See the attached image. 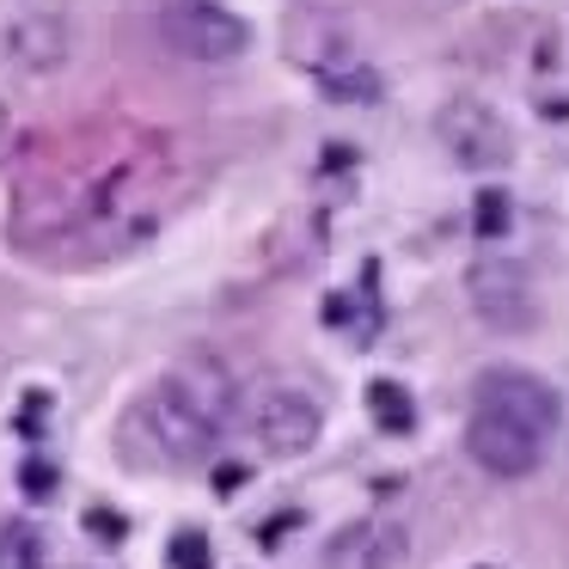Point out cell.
<instances>
[{
  "mask_svg": "<svg viewBox=\"0 0 569 569\" xmlns=\"http://www.w3.org/2000/svg\"><path fill=\"white\" fill-rule=\"evenodd\" d=\"M239 380L221 356H184L129 405L123 447L141 466H197L233 435Z\"/></svg>",
  "mask_w": 569,
  "mask_h": 569,
  "instance_id": "cell-1",
  "label": "cell"
},
{
  "mask_svg": "<svg viewBox=\"0 0 569 569\" xmlns=\"http://www.w3.org/2000/svg\"><path fill=\"white\" fill-rule=\"evenodd\" d=\"M178 190H184V178H166V166H153V160L117 166L111 178H99V184L80 197V209H74L80 246H87L92 258H117V251L148 246L166 227V214H172Z\"/></svg>",
  "mask_w": 569,
  "mask_h": 569,
  "instance_id": "cell-2",
  "label": "cell"
},
{
  "mask_svg": "<svg viewBox=\"0 0 569 569\" xmlns=\"http://www.w3.org/2000/svg\"><path fill=\"white\" fill-rule=\"evenodd\" d=\"M233 435H246L263 459H300L325 435V405L312 386L295 380H263L251 392H239Z\"/></svg>",
  "mask_w": 569,
  "mask_h": 569,
  "instance_id": "cell-3",
  "label": "cell"
},
{
  "mask_svg": "<svg viewBox=\"0 0 569 569\" xmlns=\"http://www.w3.org/2000/svg\"><path fill=\"white\" fill-rule=\"evenodd\" d=\"M160 31H166V43H172L178 56L209 62V68L239 62V56L251 50V26L227 7V0H166Z\"/></svg>",
  "mask_w": 569,
  "mask_h": 569,
  "instance_id": "cell-4",
  "label": "cell"
},
{
  "mask_svg": "<svg viewBox=\"0 0 569 569\" xmlns=\"http://www.w3.org/2000/svg\"><path fill=\"white\" fill-rule=\"evenodd\" d=\"M471 410L520 422L539 441H557V429H563V398H557V386L527 373V368H483L478 386H471Z\"/></svg>",
  "mask_w": 569,
  "mask_h": 569,
  "instance_id": "cell-5",
  "label": "cell"
},
{
  "mask_svg": "<svg viewBox=\"0 0 569 569\" xmlns=\"http://www.w3.org/2000/svg\"><path fill=\"white\" fill-rule=\"evenodd\" d=\"M0 62L26 80H50L74 62V26L56 7H26L0 26Z\"/></svg>",
  "mask_w": 569,
  "mask_h": 569,
  "instance_id": "cell-6",
  "label": "cell"
},
{
  "mask_svg": "<svg viewBox=\"0 0 569 569\" xmlns=\"http://www.w3.org/2000/svg\"><path fill=\"white\" fill-rule=\"evenodd\" d=\"M435 136H441V148L466 172H496L515 153V136H508L502 111H490L483 99H447L441 117H435Z\"/></svg>",
  "mask_w": 569,
  "mask_h": 569,
  "instance_id": "cell-7",
  "label": "cell"
},
{
  "mask_svg": "<svg viewBox=\"0 0 569 569\" xmlns=\"http://www.w3.org/2000/svg\"><path fill=\"white\" fill-rule=\"evenodd\" d=\"M410 557V527L398 515H356L319 551V569H398Z\"/></svg>",
  "mask_w": 569,
  "mask_h": 569,
  "instance_id": "cell-8",
  "label": "cell"
},
{
  "mask_svg": "<svg viewBox=\"0 0 569 569\" xmlns=\"http://www.w3.org/2000/svg\"><path fill=\"white\" fill-rule=\"evenodd\" d=\"M466 453H471V466H483L490 478H532V471L545 466V453H551V441L527 435L520 422H508V417L471 410L466 417Z\"/></svg>",
  "mask_w": 569,
  "mask_h": 569,
  "instance_id": "cell-9",
  "label": "cell"
},
{
  "mask_svg": "<svg viewBox=\"0 0 569 569\" xmlns=\"http://www.w3.org/2000/svg\"><path fill=\"white\" fill-rule=\"evenodd\" d=\"M466 295L490 331H527L532 325V282L515 258H478L466 276Z\"/></svg>",
  "mask_w": 569,
  "mask_h": 569,
  "instance_id": "cell-10",
  "label": "cell"
},
{
  "mask_svg": "<svg viewBox=\"0 0 569 569\" xmlns=\"http://www.w3.org/2000/svg\"><path fill=\"white\" fill-rule=\"evenodd\" d=\"M312 87L331 104H380L386 80H380V68L361 62V56H325V62H312Z\"/></svg>",
  "mask_w": 569,
  "mask_h": 569,
  "instance_id": "cell-11",
  "label": "cell"
},
{
  "mask_svg": "<svg viewBox=\"0 0 569 569\" xmlns=\"http://www.w3.org/2000/svg\"><path fill=\"white\" fill-rule=\"evenodd\" d=\"M368 417L380 422L386 435H405L410 422H417V405H410V392L398 380H373L368 386Z\"/></svg>",
  "mask_w": 569,
  "mask_h": 569,
  "instance_id": "cell-12",
  "label": "cell"
},
{
  "mask_svg": "<svg viewBox=\"0 0 569 569\" xmlns=\"http://www.w3.org/2000/svg\"><path fill=\"white\" fill-rule=\"evenodd\" d=\"M471 227H478L483 246H496V239L515 227V202H508V190H483V197H478V214H471Z\"/></svg>",
  "mask_w": 569,
  "mask_h": 569,
  "instance_id": "cell-13",
  "label": "cell"
},
{
  "mask_svg": "<svg viewBox=\"0 0 569 569\" xmlns=\"http://www.w3.org/2000/svg\"><path fill=\"white\" fill-rule=\"evenodd\" d=\"M172 569H214L209 532H178V539H172Z\"/></svg>",
  "mask_w": 569,
  "mask_h": 569,
  "instance_id": "cell-14",
  "label": "cell"
},
{
  "mask_svg": "<svg viewBox=\"0 0 569 569\" xmlns=\"http://www.w3.org/2000/svg\"><path fill=\"white\" fill-rule=\"evenodd\" d=\"M19 483H26V496H50L56 490V466H50V459H26Z\"/></svg>",
  "mask_w": 569,
  "mask_h": 569,
  "instance_id": "cell-15",
  "label": "cell"
},
{
  "mask_svg": "<svg viewBox=\"0 0 569 569\" xmlns=\"http://www.w3.org/2000/svg\"><path fill=\"white\" fill-rule=\"evenodd\" d=\"M87 527L99 532V539H123V520H117V515H104V508H92V515H87Z\"/></svg>",
  "mask_w": 569,
  "mask_h": 569,
  "instance_id": "cell-16",
  "label": "cell"
},
{
  "mask_svg": "<svg viewBox=\"0 0 569 569\" xmlns=\"http://www.w3.org/2000/svg\"><path fill=\"white\" fill-rule=\"evenodd\" d=\"M0 136H7V104H0Z\"/></svg>",
  "mask_w": 569,
  "mask_h": 569,
  "instance_id": "cell-17",
  "label": "cell"
}]
</instances>
